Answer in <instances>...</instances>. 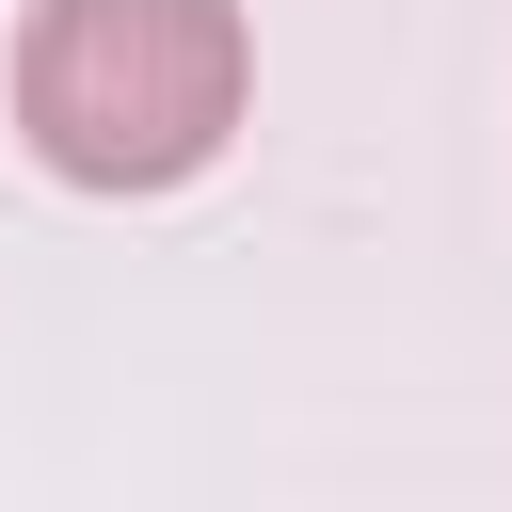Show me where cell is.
Instances as JSON below:
<instances>
[{"instance_id":"cell-1","label":"cell","mask_w":512,"mask_h":512,"mask_svg":"<svg viewBox=\"0 0 512 512\" xmlns=\"http://www.w3.org/2000/svg\"><path fill=\"white\" fill-rule=\"evenodd\" d=\"M256 112L240 0H32L16 16V144L64 192H192Z\"/></svg>"}]
</instances>
